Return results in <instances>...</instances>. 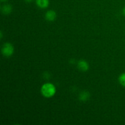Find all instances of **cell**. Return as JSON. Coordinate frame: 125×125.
Returning <instances> with one entry per match:
<instances>
[{
	"label": "cell",
	"instance_id": "10",
	"mask_svg": "<svg viewBox=\"0 0 125 125\" xmlns=\"http://www.w3.org/2000/svg\"><path fill=\"white\" fill-rule=\"evenodd\" d=\"M24 1L27 2H31V1H32L33 0H24Z\"/></svg>",
	"mask_w": 125,
	"mask_h": 125
},
{
	"label": "cell",
	"instance_id": "1",
	"mask_svg": "<svg viewBox=\"0 0 125 125\" xmlns=\"http://www.w3.org/2000/svg\"><path fill=\"white\" fill-rule=\"evenodd\" d=\"M56 89L51 83H46L41 87V94L45 98H51L55 95Z\"/></svg>",
	"mask_w": 125,
	"mask_h": 125
},
{
	"label": "cell",
	"instance_id": "11",
	"mask_svg": "<svg viewBox=\"0 0 125 125\" xmlns=\"http://www.w3.org/2000/svg\"><path fill=\"white\" fill-rule=\"evenodd\" d=\"M0 34H1V39H2V32H0Z\"/></svg>",
	"mask_w": 125,
	"mask_h": 125
},
{
	"label": "cell",
	"instance_id": "3",
	"mask_svg": "<svg viewBox=\"0 0 125 125\" xmlns=\"http://www.w3.org/2000/svg\"><path fill=\"white\" fill-rule=\"evenodd\" d=\"M78 67L82 72H86L89 70V63L87 62V61H85V60L82 59L78 61Z\"/></svg>",
	"mask_w": 125,
	"mask_h": 125
},
{
	"label": "cell",
	"instance_id": "2",
	"mask_svg": "<svg viewBox=\"0 0 125 125\" xmlns=\"http://www.w3.org/2000/svg\"><path fill=\"white\" fill-rule=\"evenodd\" d=\"M14 48L10 43L6 42L3 44L1 48V52L5 57H10L13 54Z\"/></svg>",
	"mask_w": 125,
	"mask_h": 125
},
{
	"label": "cell",
	"instance_id": "7",
	"mask_svg": "<svg viewBox=\"0 0 125 125\" xmlns=\"http://www.w3.org/2000/svg\"><path fill=\"white\" fill-rule=\"evenodd\" d=\"M90 97V94L88 92H83L81 94L79 95V100L82 101H85L89 100Z\"/></svg>",
	"mask_w": 125,
	"mask_h": 125
},
{
	"label": "cell",
	"instance_id": "4",
	"mask_svg": "<svg viewBox=\"0 0 125 125\" xmlns=\"http://www.w3.org/2000/svg\"><path fill=\"white\" fill-rule=\"evenodd\" d=\"M45 17L46 20L49 21H52L55 20V19L56 18V13L55 11L50 10L46 12Z\"/></svg>",
	"mask_w": 125,
	"mask_h": 125
},
{
	"label": "cell",
	"instance_id": "6",
	"mask_svg": "<svg viewBox=\"0 0 125 125\" xmlns=\"http://www.w3.org/2000/svg\"><path fill=\"white\" fill-rule=\"evenodd\" d=\"M37 5L41 9H45L48 7L50 4V1L49 0H36Z\"/></svg>",
	"mask_w": 125,
	"mask_h": 125
},
{
	"label": "cell",
	"instance_id": "8",
	"mask_svg": "<svg viewBox=\"0 0 125 125\" xmlns=\"http://www.w3.org/2000/svg\"><path fill=\"white\" fill-rule=\"evenodd\" d=\"M118 81H119L120 84L122 85V86L125 87V73H122L119 76L118 78Z\"/></svg>",
	"mask_w": 125,
	"mask_h": 125
},
{
	"label": "cell",
	"instance_id": "12",
	"mask_svg": "<svg viewBox=\"0 0 125 125\" xmlns=\"http://www.w3.org/2000/svg\"><path fill=\"white\" fill-rule=\"evenodd\" d=\"M7 0H1V1H2V2H5V1H6Z\"/></svg>",
	"mask_w": 125,
	"mask_h": 125
},
{
	"label": "cell",
	"instance_id": "9",
	"mask_svg": "<svg viewBox=\"0 0 125 125\" xmlns=\"http://www.w3.org/2000/svg\"><path fill=\"white\" fill-rule=\"evenodd\" d=\"M122 12H123V14L125 16V7L123 9V10H122Z\"/></svg>",
	"mask_w": 125,
	"mask_h": 125
},
{
	"label": "cell",
	"instance_id": "5",
	"mask_svg": "<svg viewBox=\"0 0 125 125\" xmlns=\"http://www.w3.org/2000/svg\"><path fill=\"white\" fill-rule=\"evenodd\" d=\"M12 7L10 4H4L1 6V11L2 14L9 15L12 12Z\"/></svg>",
	"mask_w": 125,
	"mask_h": 125
}]
</instances>
